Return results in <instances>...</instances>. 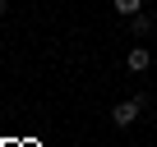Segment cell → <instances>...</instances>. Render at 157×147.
Instances as JSON below:
<instances>
[{
    "label": "cell",
    "instance_id": "5b68a950",
    "mask_svg": "<svg viewBox=\"0 0 157 147\" xmlns=\"http://www.w3.org/2000/svg\"><path fill=\"white\" fill-rule=\"evenodd\" d=\"M5 9H10V0H0V14H5Z\"/></svg>",
    "mask_w": 157,
    "mask_h": 147
},
{
    "label": "cell",
    "instance_id": "277c9868",
    "mask_svg": "<svg viewBox=\"0 0 157 147\" xmlns=\"http://www.w3.org/2000/svg\"><path fill=\"white\" fill-rule=\"evenodd\" d=\"M111 9H116L120 19H134V14L143 9V0H111Z\"/></svg>",
    "mask_w": 157,
    "mask_h": 147
},
{
    "label": "cell",
    "instance_id": "3957f363",
    "mask_svg": "<svg viewBox=\"0 0 157 147\" xmlns=\"http://www.w3.org/2000/svg\"><path fill=\"white\" fill-rule=\"evenodd\" d=\"M129 32H134V37H152V14H143V9H139V14L129 19Z\"/></svg>",
    "mask_w": 157,
    "mask_h": 147
},
{
    "label": "cell",
    "instance_id": "7a4b0ae2",
    "mask_svg": "<svg viewBox=\"0 0 157 147\" xmlns=\"http://www.w3.org/2000/svg\"><path fill=\"white\" fill-rule=\"evenodd\" d=\"M148 64H152V51H148V46H129V51H125V69H129V74H143Z\"/></svg>",
    "mask_w": 157,
    "mask_h": 147
},
{
    "label": "cell",
    "instance_id": "6da1fadb",
    "mask_svg": "<svg viewBox=\"0 0 157 147\" xmlns=\"http://www.w3.org/2000/svg\"><path fill=\"white\" fill-rule=\"evenodd\" d=\"M139 115H143V97H125V101L111 106V124H116V129H134Z\"/></svg>",
    "mask_w": 157,
    "mask_h": 147
}]
</instances>
